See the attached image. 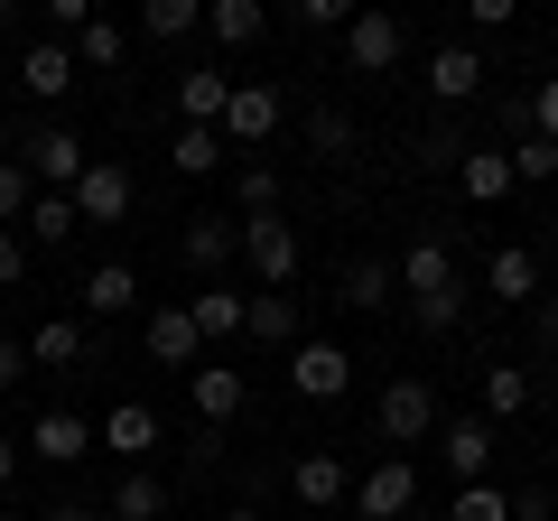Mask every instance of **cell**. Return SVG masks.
<instances>
[{"label":"cell","instance_id":"6da1fadb","mask_svg":"<svg viewBox=\"0 0 558 521\" xmlns=\"http://www.w3.org/2000/svg\"><path fill=\"white\" fill-rule=\"evenodd\" d=\"M391 270H400V289H410V307H418L428 336H447V326L465 317V280H457V260H447V242H410Z\"/></svg>","mask_w":558,"mask_h":521},{"label":"cell","instance_id":"7a4b0ae2","mask_svg":"<svg viewBox=\"0 0 558 521\" xmlns=\"http://www.w3.org/2000/svg\"><path fill=\"white\" fill-rule=\"evenodd\" d=\"M20 168L47 186V196H75V186H84V168H94V149H84L75 131H65V121H47V131H28V141H20Z\"/></svg>","mask_w":558,"mask_h":521},{"label":"cell","instance_id":"3957f363","mask_svg":"<svg viewBox=\"0 0 558 521\" xmlns=\"http://www.w3.org/2000/svg\"><path fill=\"white\" fill-rule=\"evenodd\" d=\"M381 438L391 447H418V438H438V381H418V373H400L391 391H381Z\"/></svg>","mask_w":558,"mask_h":521},{"label":"cell","instance_id":"277c9868","mask_svg":"<svg viewBox=\"0 0 558 521\" xmlns=\"http://www.w3.org/2000/svg\"><path fill=\"white\" fill-rule=\"evenodd\" d=\"M242 260H252L260 289L299 280V233H289V215H242Z\"/></svg>","mask_w":558,"mask_h":521},{"label":"cell","instance_id":"5b68a950","mask_svg":"<svg viewBox=\"0 0 558 521\" xmlns=\"http://www.w3.org/2000/svg\"><path fill=\"white\" fill-rule=\"evenodd\" d=\"M289 391H299V401H344V391H354V363H344V344L299 336V344H289Z\"/></svg>","mask_w":558,"mask_h":521},{"label":"cell","instance_id":"8992f818","mask_svg":"<svg viewBox=\"0 0 558 521\" xmlns=\"http://www.w3.org/2000/svg\"><path fill=\"white\" fill-rule=\"evenodd\" d=\"M400 47H410V28L391 10H354V28H344V75H391Z\"/></svg>","mask_w":558,"mask_h":521},{"label":"cell","instance_id":"52a82bcc","mask_svg":"<svg viewBox=\"0 0 558 521\" xmlns=\"http://www.w3.org/2000/svg\"><path fill=\"white\" fill-rule=\"evenodd\" d=\"M186 401H196V428L215 438L223 420H242V401H252V381H242L233 363H215V354H205L196 373H186Z\"/></svg>","mask_w":558,"mask_h":521},{"label":"cell","instance_id":"ba28073f","mask_svg":"<svg viewBox=\"0 0 558 521\" xmlns=\"http://www.w3.org/2000/svg\"><path fill=\"white\" fill-rule=\"evenodd\" d=\"M438 465L457 484H494V420H438Z\"/></svg>","mask_w":558,"mask_h":521},{"label":"cell","instance_id":"9c48e42d","mask_svg":"<svg viewBox=\"0 0 558 521\" xmlns=\"http://www.w3.org/2000/svg\"><path fill=\"white\" fill-rule=\"evenodd\" d=\"M10 75H20V84H28L38 102H65V94H75V75H84V65H75V47H65V38H28V57L10 65Z\"/></svg>","mask_w":558,"mask_h":521},{"label":"cell","instance_id":"30bf717a","mask_svg":"<svg viewBox=\"0 0 558 521\" xmlns=\"http://www.w3.org/2000/svg\"><path fill=\"white\" fill-rule=\"evenodd\" d=\"M354 502H363V521H400V512L418 502V465H410V457H381L373 475H363Z\"/></svg>","mask_w":558,"mask_h":521},{"label":"cell","instance_id":"8fae6325","mask_svg":"<svg viewBox=\"0 0 558 521\" xmlns=\"http://www.w3.org/2000/svg\"><path fill=\"white\" fill-rule=\"evenodd\" d=\"M178 112H186V131H223V112H233V75L186 65V75H178Z\"/></svg>","mask_w":558,"mask_h":521},{"label":"cell","instance_id":"7c38bea8","mask_svg":"<svg viewBox=\"0 0 558 521\" xmlns=\"http://www.w3.org/2000/svg\"><path fill=\"white\" fill-rule=\"evenodd\" d=\"M28 457L75 465V457H94V428H84L75 410H38V420H28Z\"/></svg>","mask_w":558,"mask_h":521},{"label":"cell","instance_id":"4fadbf2b","mask_svg":"<svg viewBox=\"0 0 558 521\" xmlns=\"http://www.w3.org/2000/svg\"><path fill=\"white\" fill-rule=\"evenodd\" d=\"M279 131V94L270 84H233V112H223V141L233 149H260Z\"/></svg>","mask_w":558,"mask_h":521},{"label":"cell","instance_id":"5bb4252c","mask_svg":"<svg viewBox=\"0 0 558 521\" xmlns=\"http://www.w3.org/2000/svg\"><path fill=\"white\" fill-rule=\"evenodd\" d=\"M75 215L84 223H121V215H131V168L94 159V168H84V186H75Z\"/></svg>","mask_w":558,"mask_h":521},{"label":"cell","instance_id":"9a60e30c","mask_svg":"<svg viewBox=\"0 0 558 521\" xmlns=\"http://www.w3.org/2000/svg\"><path fill=\"white\" fill-rule=\"evenodd\" d=\"M242 336L252 344H299V299L289 289H252L242 299Z\"/></svg>","mask_w":558,"mask_h":521},{"label":"cell","instance_id":"2e32d148","mask_svg":"<svg viewBox=\"0 0 558 521\" xmlns=\"http://www.w3.org/2000/svg\"><path fill=\"white\" fill-rule=\"evenodd\" d=\"M149 354H159V363H178V373H196V363H205L196 317H186V307H149Z\"/></svg>","mask_w":558,"mask_h":521},{"label":"cell","instance_id":"e0dca14e","mask_svg":"<svg viewBox=\"0 0 558 521\" xmlns=\"http://www.w3.org/2000/svg\"><path fill=\"white\" fill-rule=\"evenodd\" d=\"M457 186H465V196H475V205H502V196H512V149H465V159H457Z\"/></svg>","mask_w":558,"mask_h":521},{"label":"cell","instance_id":"ac0fdd59","mask_svg":"<svg viewBox=\"0 0 558 521\" xmlns=\"http://www.w3.org/2000/svg\"><path fill=\"white\" fill-rule=\"evenodd\" d=\"M289 484H299V502H307V512H336V502H344V457L307 447V457L289 465Z\"/></svg>","mask_w":558,"mask_h":521},{"label":"cell","instance_id":"d6986e66","mask_svg":"<svg viewBox=\"0 0 558 521\" xmlns=\"http://www.w3.org/2000/svg\"><path fill=\"white\" fill-rule=\"evenodd\" d=\"M178 252L196 260V270H223V260H242V215H233V223H223V215H196Z\"/></svg>","mask_w":558,"mask_h":521},{"label":"cell","instance_id":"ffe728a7","mask_svg":"<svg viewBox=\"0 0 558 521\" xmlns=\"http://www.w3.org/2000/svg\"><path fill=\"white\" fill-rule=\"evenodd\" d=\"M484 289H494L502 307H512V299H539V252H521V242H502V252L484 260Z\"/></svg>","mask_w":558,"mask_h":521},{"label":"cell","instance_id":"44dd1931","mask_svg":"<svg viewBox=\"0 0 558 521\" xmlns=\"http://www.w3.org/2000/svg\"><path fill=\"white\" fill-rule=\"evenodd\" d=\"M94 438H102V447H121V457L140 465V457H149V447H159V410H149V401H121L112 420L94 428Z\"/></svg>","mask_w":558,"mask_h":521},{"label":"cell","instance_id":"7402d4cb","mask_svg":"<svg viewBox=\"0 0 558 521\" xmlns=\"http://www.w3.org/2000/svg\"><path fill=\"white\" fill-rule=\"evenodd\" d=\"M186 317H196V336H205V344H223V336H242V289H223V280H205L196 299H186Z\"/></svg>","mask_w":558,"mask_h":521},{"label":"cell","instance_id":"603a6c76","mask_svg":"<svg viewBox=\"0 0 558 521\" xmlns=\"http://www.w3.org/2000/svg\"><path fill=\"white\" fill-rule=\"evenodd\" d=\"M475 84H484V57H475V47H438V57H428V94H438V102H465Z\"/></svg>","mask_w":558,"mask_h":521},{"label":"cell","instance_id":"cb8c5ba5","mask_svg":"<svg viewBox=\"0 0 558 521\" xmlns=\"http://www.w3.org/2000/svg\"><path fill=\"white\" fill-rule=\"evenodd\" d=\"M75 233H84L75 196H47V186H38V205L20 215V242H75Z\"/></svg>","mask_w":558,"mask_h":521},{"label":"cell","instance_id":"d4e9b609","mask_svg":"<svg viewBox=\"0 0 558 521\" xmlns=\"http://www.w3.org/2000/svg\"><path fill=\"white\" fill-rule=\"evenodd\" d=\"M168 512V484L159 475H140V465H121V484H112V521H159Z\"/></svg>","mask_w":558,"mask_h":521},{"label":"cell","instance_id":"484cf974","mask_svg":"<svg viewBox=\"0 0 558 521\" xmlns=\"http://www.w3.org/2000/svg\"><path fill=\"white\" fill-rule=\"evenodd\" d=\"M205 28H215L223 47H252L260 28H270V10H260V0H205Z\"/></svg>","mask_w":558,"mask_h":521},{"label":"cell","instance_id":"4316f807","mask_svg":"<svg viewBox=\"0 0 558 521\" xmlns=\"http://www.w3.org/2000/svg\"><path fill=\"white\" fill-rule=\"evenodd\" d=\"M140 299V280H131V260H102V270H84V307L94 317H121V307Z\"/></svg>","mask_w":558,"mask_h":521},{"label":"cell","instance_id":"83f0119b","mask_svg":"<svg viewBox=\"0 0 558 521\" xmlns=\"http://www.w3.org/2000/svg\"><path fill=\"white\" fill-rule=\"evenodd\" d=\"M521 410H531V373H512V363H494V373H484V410L475 420H521Z\"/></svg>","mask_w":558,"mask_h":521},{"label":"cell","instance_id":"f1b7e54d","mask_svg":"<svg viewBox=\"0 0 558 521\" xmlns=\"http://www.w3.org/2000/svg\"><path fill=\"white\" fill-rule=\"evenodd\" d=\"M223 149H233L223 131H178V141H168V168H178V178H215Z\"/></svg>","mask_w":558,"mask_h":521},{"label":"cell","instance_id":"f546056e","mask_svg":"<svg viewBox=\"0 0 558 521\" xmlns=\"http://www.w3.org/2000/svg\"><path fill=\"white\" fill-rule=\"evenodd\" d=\"M28 363H47V373H65V363H84V326H75V317H47L38 336H28Z\"/></svg>","mask_w":558,"mask_h":521},{"label":"cell","instance_id":"4dcf8cb0","mask_svg":"<svg viewBox=\"0 0 558 521\" xmlns=\"http://www.w3.org/2000/svg\"><path fill=\"white\" fill-rule=\"evenodd\" d=\"M391 289H400L391 260H354V270H344V307H381Z\"/></svg>","mask_w":558,"mask_h":521},{"label":"cell","instance_id":"1f68e13d","mask_svg":"<svg viewBox=\"0 0 558 521\" xmlns=\"http://www.w3.org/2000/svg\"><path fill=\"white\" fill-rule=\"evenodd\" d=\"M121 47H131V38H121L112 20H84V38H75V65H94V75H112V65H121Z\"/></svg>","mask_w":558,"mask_h":521},{"label":"cell","instance_id":"d6a6232c","mask_svg":"<svg viewBox=\"0 0 558 521\" xmlns=\"http://www.w3.org/2000/svg\"><path fill=\"white\" fill-rule=\"evenodd\" d=\"M233 196H242V215H279V168H270V159H252V168L233 178Z\"/></svg>","mask_w":558,"mask_h":521},{"label":"cell","instance_id":"836d02e7","mask_svg":"<svg viewBox=\"0 0 558 521\" xmlns=\"http://www.w3.org/2000/svg\"><path fill=\"white\" fill-rule=\"evenodd\" d=\"M447 521H512V502H502V484H457Z\"/></svg>","mask_w":558,"mask_h":521},{"label":"cell","instance_id":"e575fe53","mask_svg":"<svg viewBox=\"0 0 558 521\" xmlns=\"http://www.w3.org/2000/svg\"><path fill=\"white\" fill-rule=\"evenodd\" d=\"M196 20H205V0H149V10H140V28H149V38H186Z\"/></svg>","mask_w":558,"mask_h":521},{"label":"cell","instance_id":"d590c367","mask_svg":"<svg viewBox=\"0 0 558 521\" xmlns=\"http://www.w3.org/2000/svg\"><path fill=\"white\" fill-rule=\"evenodd\" d=\"M512 178H521V186L558 178V141H539V131H521V141H512Z\"/></svg>","mask_w":558,"mask_h":521},{"label":"cell","instance_id":"8d00e7d4","mask_svg":"<svg viewBox=\"0 0 558 521\" xmlns=\"http://www.w3.org/2000/svg\"><path fill=\"white\" fill-rule=\"evenodd\" d=\"M28 205H38V178H28L20 159H0V223L20 233V215H28Z\"/></svg>","mask_w":558,"mask_h":521},{"label":"cell","instance_id":"74e56055","mask_svg":"<svg viewBox=\"0 0 558 521\" xmlns=\"http://www.w3.org/2000/svg\"><path fill=\"white\" fill-rule=\"evenodd\" d=\"M307 141H317L326 159H344V149H354V121H344L336 102H326V112H307Z\"/></svg>","mask_w":558,"mask_h":521},{"label":"cell","instance_id":"f35d334b","mask_svg":"<svg viewBox=\"0 0 558 521\" xmlns=\"http://www.w3.org/2000/svg\"><path fill=\"white\" fill-rule=\"evenodd\" d=\"M299 28H354V10L344 0H299Z\"/></svg>","mask_w":558,"mask_h":521},{"label":"cell","instance_id":"ab89813d","mask_svg":"<svg viewBox=\"0 0 558 521\" xmlns=\"http://www.w3.org/2000/svg\"><path fill=\"white\" fill-rule=\"evenodd\" d=\"M531 131H539V141H558V75L531 94Z\"/></svg>","mask_w":558,"mask_h":521},{"label":"cell","instance_id":"60d3db41","mask_svg":"<svg viewBox=\"0 0 558 521\" xmlns=\"http://www.w3.org/2000/svg\"><path fill=\"white\" fill-rule=\"evenodd\" d=\"M20 270H28V242H20V233H10V223H0V289L20 280Z\"/></svg>","mask_w":558,"mask_h":521},{"label":"cell","instance_id":"b9f144b4","mask_svg":"<svg viewBox=\"0 0 558 521\" xmlns=\"http://www.w3.org/2000/svg\"><path fill=\"white\" fill-rule=\"evenodd\" d=\"M20 381H28V344L0 336V391H20Z\"/></svg>","mask_w":558,"mask_h":521},{"label":"cell","instance_id":"7bdbcfd3","mask_svg":"<svg viewBox=\"0 0 558 521\" xmlns=\"http://www.w3.org/2000/svg\"><path fill=\"white\" fill-rule=\"evenodd\" d=\"M20 457H28V438H10V428H0V484L20 475Z\"/></svg>","mask_w":558,"mask_h":521},{"label":"cell","instance_id":"ee69618b","mask_svg":"<svg viewBox=\"0 0 558 521\" xmlns=\"http://www.w3.org/2000/svg\"><path fill=\"white\" fill-rule=\"evenodd\" d=\"M47 521H102V512H94V502H57V512H47Z\"/></svg>","mask_w":558,"mask_h":521},{"label":"cell","instance_id":"f6af8a7d","mask_svg":"<svg viewBox=\"0 0 558 521\" xmlns=\"http://www.w3.org/2000/svg\"><path fill=\"white\" fill-rule=\"evenodd\" d=\"M10 20H20V0H0V28H10Z\"/></svg>","mask_w":558,"mask_h":521},{"label":"cell","instance_id":"bcb514c9","mask_svg":"<svg viewBox=\"0 0 558 521\" xmlns=\"http://www.w3.org/2000/svg\"><path fill=\"white\" fill-rule=\"evenodd\" d=\"M223 521H260V512H252V502H242V512H223Z\"/></svg>","mask_w":558,"mask_h":521}]
</instances>
